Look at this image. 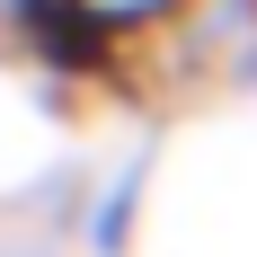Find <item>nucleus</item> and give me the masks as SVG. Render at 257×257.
<instances>
[{
  "instance_id": "obj_1",
  "label": "nucleus",
  "mask_w": 257,
  "mask_h": 257,
  "mask_svg": "<svg viewBox=\"0 0 257 257\" xmlns=\"http://www.w3.org/2000/svg\"><path fill=\"white\" fill-rule=\"evenodd\" d=\"M248 80H257V62H248Z\"/></svg>"
}]
</instances>
